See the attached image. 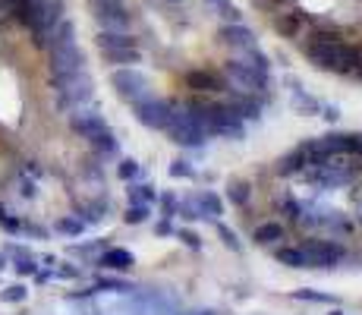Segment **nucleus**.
<instances>
[{"label":"nucleus","mask_w":362,"mask_h":315,"mask_svg":"<svg viewBox=\"0 0 362 315\" xmlns=\"http://www.w3.org/2000/svg\"><path fill=\"white\" fill-rule=\"evenodd\" d=\"M221 76H224V82L233 92L264 95V88H271V60L264 57L259 47H249V51L233 54V57L224 63Z\"/></svg>","instance_id":"nucleus-1"},{"label":"nucleus","mask_w":362,"mask_h":315,"mask_svg":"<svg viewBox=\"0 0 362 315\" xmlns=\"http://www.w3.org/2000/svg\"><path fill=\"white\" fill-rule=\"evenodd\" d=\"M214 230H218V236H221V243H224L230 252H240V240H236V234L230 227H227L224 221H214Z\"/></svg>","instance_id":"nucleus-32"},{"label":"nucleus","mask_w":362,"mask_h":315,"mask_svg":"<svg viewBox=\"0 0 362 315\" xmlns=\"http://www.w3.org/2000/svg\"><path fill=\"white\" fill-rule=\"evenodd\" d=\"M183 218L189 221H221V214H224V199H221L218 193H211V189H196L192 195H186L183 202H180V212Z\"/></svg>","instance_id":"nucleus-6"},{"label":"nucleus","mask_w":362,"mask_h":315,"mask_svg":"<svg viewBox=\"0 0 362 315\" xmlns=\"http://www.w3.org/2000/svg\"><path fill=\"white\" fill-rule=\"evenodd\" d=\"M202 108V120L208 126V136H218V139H246V123L227 108L224 101H199Z\"/></svg>","instance_id":"nucleus-4"},{"label":"nucleus","mask_w":362,"mask_h":315,"mask_svg":"<svg viewBox=\"0 0 362 315\" xmlns=\"http://www.w3.org/2000/svg\"><path fill=\"white\" fill-rule=\"evenodd\" d=\"M281 218L299 224V218H303V205H299L296 199H284V202H281Z\"/></svg>","instance_id":"nucleus-33"},{"label":"nucleus","mask_w":362,"mask_h":315,"mask_svg":"<svg viewBox=\"0 0 362 315\" xmlns=\"http://www.w3.org/2000/svg\"><path fill=\"white\" fill-rule=\"evenodd\" d=\"M132 265H136L132 252L129 249H120V246L104 249L101 256H98V268H104V271H129Z\"/></svg>","instance_id":"nucleus-15"},{"label":"nucleus","mask_w":362,"mask_h":315,"mask_svg":"<svg viewBox=\"0 0 362 315\" xmlns=\"http://www.w3.org/2000/svg\"><path fill=\"white\" fill-rule=\"evenodd\" d=\"M205 4H208V6H211V10H214V6H218V4H224V0H205Z\"/></svg>","instance_id":"nucleus-43"},{"label":"nucleus","mask_w":362,"mask_h":315,"mask_svg":"<svg viewBox=\"0 0 362 315\" xmlns=\"http://www.w3.org/2000/svg\"><path fill=\"white\" fill-rule=\"evenodd\" d=\"M101 57L117 69V67H132V63H139L142 54H139V47H114V51H101Z\"/></svg>","instance_id":"nucleus-24"},{"label":"nucleus","mask_w":362,"mask_h":315,"mask_svg":"<svg viewBox=\"0 0 362 315\" xmlns=\"http://www.w3.org/2000/svg\"><path fill=\"white\" fill-rule=\"evenodd\" d=\"M54 230H57L60 236H82L86 234V221H82L79 214H64V218H57Z\"/></svg>","instance_id":"nucleus-26"},{"label":"nucleus","mask_w":362,"mask_h":315,"mask_svg":"<svg viewBox=\"0 0 362 315\" xmlns=\"http://www.w3.org/2000/svg\"><path fill=\"white\" fill-rule=\"evenodd\" d=\"M221 45L230 47L233 54L249 51V47H259L255 45V32L249 29V25H243V23H224L221 25Z\"/></svg>","instance_id":"nucleus-12"},{"label":"nucleus","mask_w":362,"mask_h":315,"mask_svg":"<svg viewBox=\"0 0 362 315\" xmlns=\"http://www.w3.org/2000/svg\"><path fill=\"white\" fill-rule=\"evenodd\" d=\"M359 218H362V199H359Z\"/></svg>","instance_id":"nucleus-46"},{"label":"nucleus","mask_w":362,"mask_h":315,"mask_svg":"<svg viewBox=\"0 0 362 315\" xmlns=\"http://www.w3.org/2000/svg\"><path fill=\"white\" fill-rule=\"evenodd\" d=\"M127 195H129V202H142V205H155L158 202V189L151 183H132L127 189Z\"/></svg>","instance_id":"nucleus-27"},{"label":"nucleus","mask_w":362,"mask_h":315,"mask_svg":"<svg viewBox=\"0 0 362 315\" xmlns=\"http://www.w3.org/2000/svg\"><path fill=\"white\" fill-rule=\"evenodd\" d=\"M296 299H305V303H337L334 297H328V293H315V290H293Z\"/></svg>","instance_id":"nucleus-37"},{"label":"nucleus","mask_w":362,"mask_h":315,"mask_svg":"<svg viewBox=\"0 0 362 315\" xmlns=\"http://www.w3.org/2000/svg\"><path fill=\"white\" fill-rule=\"evenodd\" d=\"M227 202L236 208H246L249 202H252V186H249L246 180H230V183H227Z\"/></svg>","instance_id":"nucleus-25"},{"label":"nucleus","mask_w":362,"mask_h":315,"mask_svg":"<svg viewBox=\"0 0 362 315\" xmlns=\"http://www.w3.org/2000/svg\"><path fill=\"white\" fill-rule=\"evenodd\" d=\"M13 268L19 271V275H38V265H35L32 256H16V265Z\"/></svg>","instance_id":"nucleus-38"},{"label":"nucleus","mask_w":362,"mask_h":315,"mask_svg":"<svg viewBox=\"0 0 362 315\" xmlns=\"http://www.w3.org/2000/svg\"><path fill=\"white\" fill-rule=\"evenodd\" d=\"M164 136L180 149H205L208 145V126L202 120L199 101H173L170 117L164 123Z\"/></svg>","instance_id":"nucleus-2"},{"label":"nucleus","mask_w":362,"mask_h":315,"mask_svg":"<svg viewBox=\"0 0 362 315\" xmlns=\"http://www.w3.org/2000/svg\"><path fill=\"white\" fill-rule=\"evenodd\" d=\"M255 246H274L277 240H284V224L281 221H264L252 230Z\"/></svg>","instance_id":"nucleus-20"},{"label":"nucleus","mask_w":362,"mask_h":315,"mask_svg":"<svg viewBox=\"0 0 362 315\" xmlns=\"http://www.w3.org/2000/svg\"><path fill=\"white\" fill-rule=\"evenodd\" d=\"M148 218H151V205H142V202H129L127 214H123L127 224H145Z\"/></svg>","instance_id":"nucleus-29"},{"label":"nucleus","mask_w":362,"mask_h":315,"mask_svg":"<svg viewBox=\"0 0 362 315\" xmlns=\"http://www.w3.org/2000/svg\"><path fill=\"white\" fill-rule=\"evenodd\" d=\"M104 212H107V199H95L92 202V205H86V208H82V212H79V218L82 221H101L104 218Z\"/></svg>","instance_id":"nucleus-31"},{"label":"nucleus","mask_w":362,"mask_h":315,"mask_svg":"<svg viewBox=\"0 0 362 315\" xmlns=\"http://www.w3.org/2000/svg\"><path fill=\"white\" fill-rule=\"evenodd\" d=\"M173 234L183 240V246H189V249H202V236L196 234V230H173Z\"/></svg>","instance_id":"nucleus-39"},{"label":"nucleus","mask_w":362,"mask_h":315,"mask_svg":"<svg viewBox=\"0 0 362 315\" xmlns=\"http://www.w3.org/2000/svg\"><path fill=\"white\" fill-rule=\"evenodd\" d=\"M92 16L101 29H114V32H127L129 29V10L123 6V0H88Z\"/></svg>","instance_id":"nucleus-8"},{"label":"nucleus","mask_w":362,"mask_h":315,"mask_svg":"<svg viewBox=\"0 0 362 315\" xmlns=\"http://www.w3.org/2000/svg\"><path fill=\"white\" fill-rule=\"evenodd\" d=\"M305 256H309L312 268H337L346 258V249L337 240H305L303 243Z\"/></svg>","instance_id":"nucleus-10"},{"label":"nucleus","mask_w":362,"mask_h":315,"mask_svg":"<svg viewBox=\"0 0 362 315\" xmlns=\"http://www.w3.org/2000/svg\"><path fill=\"white\" fill-rule=\"evenodd\" d=\"M331 315H344V312H340V309H334V312H331Z\"/></svg>","instance_id":"nucleus-45"},{"label":"nucleus","mask_w":362,"mask_h":315,"mask_svg":"<svg viewBox=\"0 0 362 315\" xmlns=\"http://www.w3.org/2000/svg\"><path fill=\"white\" fill-rule=\"evenodd\" d=\"M25 297H29V293H25L23 284H13V287H4V290H0V299H4V303H23Z\"/></svg>","instance_id":"nucleus-36"},{"label":"nucleus","mask_w":362,"mask_h":315,"mask_svg":"<svg viewBox=\"0 0 362 315\" xmlns=\"http://www.w3.org/2000/svg\"><path fill=\"white\" fill-rule=\"evenodd\" d=\"M359 155H362V136H359Z\"/></svg>","instance_id":"nucleus-47"},{"label":"nucleus","mask_w":362,"mask_h":315,"mask_svg":"<svg viewBox=\"0 0 362 315\" xmlns=\"http://www.w3.org/2000/svg\"><path fill=\"white\" fill-rule=\"evenodd\" d=\"M4 262H6V252H0V268H4Z\"/></svg>","instance_id":"nucleus-44"},{"label":"nucleus","mask_w":362,"mask_h":315,"mask_svg":"<svg viewBox=\"0 0 362 315\" xmlns=\"http://www.w3.org/2000/svg\"><path fill=\"white\" fill-rule=\"evenodd\" d=\"M155 234H158V236H167V234H173V224H170V218H164L161 224H158V227H155Z\"/></svg>","instance_id":"nucleus-42"},{"label":"nucleus","mask_w":362,"mask_h":315,"mask_svg":"<svg viewBox=\"0 0 362 315\" xmlns=\"http://www.w3.org/2000/svg\"><path fill=\"white\" fill-rule=\"evenodd\" d=\"M142 173V164H139L136 158H123L120 164H117V177L120 180H127V183H132V180Z\"/></svg>","instance_id":"nucleus-30"},{"label":"nucleus","mask_w":362,"mask_h":315,"mask_svg":"<svg viewBox=\"0 0 362 315\" xmlns=\"http://www.w3.org/2000/svg\"><path fill=\"white\" fill-rule=\"evenodd\" d=\"M170 108H173V101H164V98H158V95H145L132 104V114H136V120L142 126H148V130H164L167 117H170Z\"/></svg>","instance_id":"nucleus-9"},{"label":"nucleus","mask_w":362,"mask_h":315,"mask_svg":"<svg viewBox=\"0 0 362 315\" xmlns=\"http://www.w3.org/2000/svg\"><path fill=\"white\" fill-rule=\"evenodd\" d=\"M110 86H114V92L120 95L123 101H129V104H136L139 98L151 95L148 76L139 73V69H132V67H117L114 73H110Z\"/></svg>","instance_id":"nucleus-7"},{"label":"nucleus","mask_w":362,"mask_h":315,"mask_svg":"<svg viewBox=\"0 0 362 315\" xmlns=\"http://www.w3.org/2000/svg\"><path fill=\"white\" fill-rule=\"evenodd\" d=\"M224 104L233 110L236 117H240L243 123H249V120H259V117H262V110H264V95H243V92H233Z\"/></svg>","instance_id":"nucleus-13"},{"label":"nucleus","mask_w":362,"mask_h":315,"mask_svg":"<svg viewBox=\"0 0 362 315\" xmlns=\"http://www.w3.org/2000/svg\"><path fill=\"white\" fill-rule=\"evenodd\" d=\"M214 16H221L224 23H243V16H240V10L230 4V0H224V4H218L214 6Z\"/></svg>","instance_id":"nucleus-34"},{"label":"nucleus","mask_w":362,"mask_h":315,"mask_svg":"<svg viewBox=\"0 0 362 315\" xmlns=\"http://www.w3.org/2000/svg\"><path fill=\"white\" fill-rule=\"evenodd\" d=\"M274 256H277V262L287 265V268H296V271L312 268V265H309V256H305V249H303V243H296V246H281V249L274 252Z\"/></svg>","instance_id":"nucleus-17"},{"label":"nucleus","mask_w":362,"mask_h":315,"mask_svg":"<svg viewBox=\"0 0 362 315\" xmlns=\"http://www.w3.org/2000/svg\"><path fill=\"white\" fill-rule=\"evenodd\" d=\"M98 51H114V47H136V38L129 32H114V29H101L95 35Z\"/></svg>","instance_id":"nucleus-16"},{"label":"nucleus","mask_w":362,"mask_h":315,"mask_svg":"<svg viewBox=\"0 0 362 315\" xmlns=\"http://www.w3.org/2000/svg\"><path fill=\"white\" fill-rule=\"evenodd\" d=\"M305 167H309V161H305L303 149H293L290 155H284L277 161V173H281V177H296V173H303Z\"/></svg>","instance_id":"nucleus-21"},{"label":"nucleus","mask_w":362,"mask_h":315,"mask_svg":"<svg viewBox=\"0 0 362 315\" xmlns=\"http://www.w3.org/2000/svg\"><path fill=\"white\" fill-rule=\"evenodd\" d=\"M158 205H161L164 218H177V212H180V199H177V195H173V193L158 195Z\"/></svg>","instance_id":"nucleus-35"},{"label":"nucleus","mask_w":362,"mask_h":315,"mask_svg":"<svg viewBox=\"0 0 362 315\" xmlns=\"http://www.w3.org/2000/svg\"><path fill=\"white\" fill-rule=\"evenodd\" d=\"M47 51H51L54 86H64V82L76 79L79 73H86V54L79 51V45H76V41H54Z\"/></svg>","instance_id":"nucleus-5"},{"label":"nucleus","mask_w":362,"mask_h":315,"mask_svg":"<svg viewBox=\"0 0 362 315\" xmlns=\"http://www.w3.org/2000/svg\"><path fill=\"white\" fill-rule=\"evenodd\" d=\"M88 145L95 149V155H98V158H117V155H120V142H117V136L110 130H104L95 139H88Z\"/></svg>","instance_id":"nucleus-22"},{"label":"nucleus","mask_w":362,"mask_h":315,"mask_svg":"<svg viewBox=\"0 0 362 315\" xmlns=\"http://www.w3.org/2000/svg\"><path fill=\"white\" fill-rule=\"evenodd\" d=\"M98 290H114V293H129V290H132V287H129L127 281H110V277H107V281H98Z\"/></svg>","instance_id":"nucleus-41"},{"label":"nucleus","mask_w":362,"mask_h":315,"mask_svg":"<svg viewBox=\"0 0 362 315\" xmlns=\"http://www.w3.org/2000/svg\"><path fill=\"white\" fill-rule=\"evenodd\" d=\"M167 173H170L173 180H196V177H199V171H196V167H192L189 161H183V158H177V161H173V164L167 167Z\"/></svg>","instance_id":"nucleus-28"},{"label":"nucleus","mask_w":362,"mask_h":315,"mask_svg":"<svg viewBox=\"0 0 362 315\" xmlns=\"http://www.w3.org/2000/svg\"><path fill=\"white\" fill-rule=\"evenodd\" d=\"M69 130L88 142V139H95L98 132L110 130V126H107V120H104L101 114H95V110H76V114L69 117Z\"/></svg>","instance_id":"nucleus-14"},{"label":"nucleus","mask_w":362,"mask_h":315,"mask_svg":"<svg viewBox=\"0 0 362 315\" xmlns=\"http://www.w3.org/2000/svg\"><path fill=\"white\" fill-rule=\"evenodd\" d=\"M0 227L10 230V234H19V230H23V224H19L16 218H10V214H6V208L0 205Z\"/></svg>","instance_id":"nucleus-40"},{"label":"nucleus","mask_w":362,"mask_h":315,"mask_svg":"<svg viewBox=\"0 0 362 315\" xmlns=\"http://www.w3.org/2000/svg\"><path fill=\"white\" fill-rule=\"evenodd\" d=\"M202 315H214V312H202Z\"/></svg>","instance_id":"nucleus-48"},{"label":"nucleus","mask_w":362,"mask_h":315,"mask_svg":"<svg viewBox=\"0 0 362 315\" xmlns=\"http://www.w3.org/2000/svg\"><path fill=\"white\" fill-rule=\"evenodd\" d=\"M189 86L199 88V92H218V88H224V76L218 73H208V69H196V73H189Z\"/></svg>","instance_id":"nucleus-23"},{"label":"nucleus","mask_w":362,"mask_h":315,"mask_svg":"<svg viewBox=\"0 0 362 315\" xmlns=\"http://www.w3.org/2000/svg\"><path fill=\"white\" fill-rule=\"evenodd\" d=\"M290 101H293L296 114H305V117H312V114H318V110H322L318 98H312L303 86H299V82H293V88H290Z\"/></svg>","instance_id":"nucleus-19"},{"label":"nucleus","mask_w":362,"mask_h":315,"mask_svg":"<svg viewBox=\"0 0 362 315\" xmlns=\"http://www.w3.org/2000/svg\"><path fill=\"white\" fill-rule=\"evenodd\" d=\"M88 98H92V79H88L86 73H79L76 79L57 86V104L60 108H66V110H76L79 104H86Z\"/></svg>","instance_id":"nucleus-11"},{"label":"nucleus","mask_w":362,"mask_h":315,"mask_svg":"<svg viewBox=\"0 0 362 315\" xmlns=\"http://www.w3.org/2000/svg\"><path fill=\"white\" fill-rule=\"evenodd\" d=\"M359 51L356 45H346V41H318L309 38L305 41V57L312 67L325 69V73H337V76H350L359 63Z\"/></svg>","instance_id":"nucleus-3"},{"label":"nucleus","mask_w":362,"mask_h":315,"mask_svg":"<svg viewBox=\"0 0 362 315\" xmlns=\"http://www.w3.org/2000/svg\"><path fill=\"white\" fill-rule=\"evenodd\" d=\"M274 29L284 35V38H299L305 29L303 13H277L274 16Z\"/></svg>","instance_id":"nucleus-18"}]
</instances>
